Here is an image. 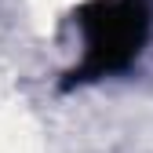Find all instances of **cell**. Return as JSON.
Instances as JSON below:
<instances>
[{"label":"cell","mask_w":153,"mask_h":153,"mask_svg":"<svg viewBox=\"0 0 153 153\" xmlns=\"http://www.w3.org/2000/svg\"><path fill=\"white\" fill-rule=\"evenodd\" d=\"M73 22L84 33V59L66 73L62 91L131 69L153 29V0H84Z\"/></svg>","instance_id":"6da1fadb"}]
</instances>
